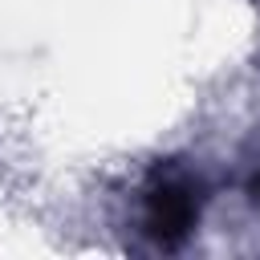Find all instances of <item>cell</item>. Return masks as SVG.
<instances>
[{
	"instance_id": "6da1fadb",
	"label": "cell",
	"mask_w": 260,
	"mask_h": 260,
	"mask_svg": "<svg viewBox=\"0 0 260 260\" xmlns=\"http://www.w3.org/2000/svg\"><path fill=\"white\" fill-rule=\"evenodd\" d=\"M199 183L179 175V171H158L154 183L146 187V207H142V223H146V236L162 248H179L195 223H199Z\"/></svg>"
},
{
	"instance_id": "7a4b0ae2",
	"label": "cell",
	"mask_w": 260,
	"mask_h": 260,
	"mask_svg": "<svg viewBox=\"0 0 260 260\" xmlns=\"http://www.w3.org/2000/svg\"><path fill=\"white\" fill-rule=\"evenodd\" d=\"M248 195H252V199H256V203H260V171H256V175H252V183H248Z\"/></svg>"
}]
</instances>
